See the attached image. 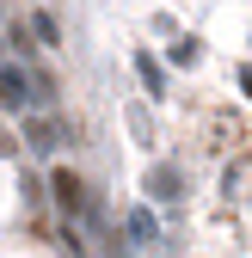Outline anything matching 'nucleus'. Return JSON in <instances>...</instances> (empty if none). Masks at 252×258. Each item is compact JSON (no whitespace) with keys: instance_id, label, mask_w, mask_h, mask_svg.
Listing matches in <instances>:
<instances>
[{"instance_id":"4","label":"nucleus","mask_w":252,"mask_h":258,"mask_svg":"<svg viewBox=\"0 0 252 258\" xmlns=\"http://www.w3.org/2000/svg\"><path fill=\"white\" fill-rule=\"evenodd\" d=\"M25 142L37 148V154H55V148H61V129H55L49 117H31V123H25Z\"/></svg>"},{"instance_id":"6","label":"nucleus","mask_w":252,"mask_h":258,"mask_svg":"<svg viewBox=\"0 0 252 258\" xmlns=\"http://www.w3.org/2000/svg\"><path fill=\"white\" fill-rule=\"evenodd\" d=\"M123 228H130L136 246H154V240H160V228H154V215H148V209H130V215H123Z\"/></svg>"},{"instance_id":"8","label":"nucleus","mask_w":252,"mask_h":258,"mask_svg":"<svg viewBox=\"0 0 252 258\" xmlns=\"http://www.w3.org/2000/svg\"><path fill=\"white\" fill-rule=\"evenodd\" d=\"M240 92H246V99H252V61H246V68H240Z\"/></svg>"},{"instance_id":"5","label":"nucleus","mask_w":252,"mask_h":258,"mask_svg":"<svg viewBox=\"0 0 252 258\" xmlns=\"http://www.w3.org/2000/svg\"><path fill=\"white\" fill-rule=\"evenodd\" d=\"M136 74H142V86H148V92H154V99H166V68H160V61H154V55H148V49H142V55H136Z\"/></svg>"},{"instance_id":"7","label":"nucleus","mask_w":252,"mask_h":258,"mask_svg":"<svg viewBox=\"0 0 252 258\" xmlns=\"http://www.w3.org/2000/svg\"><path fill=\"white\" fill-rule=\"evenodd\" d=\"M197 55H203V49H197L191 37H184V43H172V61H178V68H191V61H197Z\"/></svg>"},{"instance_id":"2","label":"nucleus","mask_w":252,"mask_h":258,"mask_svg":"<svg viewBox=\"0 0 252 258\" xmlns=\"http://www.w3.org/2000/svg\"><path fill=\"white\" fill-rule=\"evenodd\" d=\"M31 105V80L25 68H0V111H25Z\"/></svg>"},{"instance_id":"3","label":"nucleus","mask_w":252,"mask_h":258,"mask_svg":"<svg viewBox=\"0 0 252 258\" xmlns=\"http://www.w3.org/2000/svg\"><path fill=\"white\" fill-rule=\"evenodd\" d=\"M148 197H154V203H178V197H184L178 166H154V172H148Z\"/></svg>"},{"instance_id":"1","label":"nucleus","mask_w":252,"mask_h":258,"mask_svg":"<svg viewBox=\"0 0 252 258\" xmlns=\"http://www.w3.org/2000/svg\"><path fill=\"white\" fill-rule=\"evenodd\" d=\"M49 190H55V203L68 209V215H80V209H86V190H80V178H74L68 166H55V172H49Z\"/></svg>"}]
</instances>
